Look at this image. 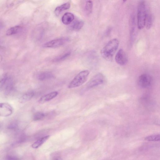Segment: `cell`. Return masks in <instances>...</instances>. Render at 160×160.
I'll use <instances>...</instances> for the list:
<instances>
[{"label":"cell","mask_w":160,"mask_h":160,"mask_svg":"<svg viewBox=\"0 0 160 160\" xmlns=\"http://www.w3.org/2000/svg\"><path fill=\"white\" fill-rule=\"evenodd\" d=\"M71 4L69 2L65 3L62 5L57 7L55 11V13L56 15L58 16L60 13L64 11L67 10L70 8Z\"/></svg>","instance_id":"cell-12"},{"label":"cell","mask_w":160,"mask_h":160,"mask_svg":"<svg viewBox=\"0 0 160 160\" xmlns=\"http://www.w3.org/2000/svg\"><path fill=\"white\" fill-rule=\"evenodd\" d=\"M58 94V92L56 91L51 92L49 94L42 97L39 100V102L41 104L45 103L46 102L50 101L55 98Z\"/></svg>","instance_id":"cell-10"},{"label":"cell","mask_w":160,"mask_h":160,"mask_svg":"<svg viewBox=\"0 0 160 160\" xmlns=\"http://www.w3.org/2000/svg\"><path fill=\"white\" fill-rule=\"evenodd\" d=\"M119 45V42L117 39H111L102 48L101 54L103 58L107 61L112 60Z\"/></svg>","instance_id":"cell-1"},{"label":"cell","mask_w":160,"mask_h":160,"mask_svg":"<svg viewBox=\"0 0 160 160\" xmlns=\"http://www.w3.org/2000/svg\"><path fill=\"white\" fill-rule=\"evenodd\" d=\"M89 74V71L86 70L79 72L69 84L68 88H73L81 86L86 81Z\"/></svg>","instance_id":"cell-3"},{"label":"cell","mask_w":160,"mask_h":160,"mask_svg":"<svg viewBox=\"0 0 160 160\" xmlns=\"http://www.w3.org/2000/svg\"><path fill=\"white\" fill-rule=\"evenodd\" d=\"M9 76V75L6 74L0 77V92L4 91Z\"/></svg>","instance_id":"cell-16"},{"label":"cell","mask_w":160,"mask_h":160,"mask_svg":"<svg viewBox=\"0 0 160 160\" xmlns=\"http://www.w3.org/2000/svg\"><path fill=\"white\" fill-rule=\"evenodd\" d=\"M69 41L68 38H61L52 40L44 44V46L46 48H56L64 45Z\"/></svg>","instance_id":"cell-5"},{"label":"cell","mask_w":160,"mask_h":160,"mask_svg":"<svg viewBox=\"0 0 160 160\" xmlns=\"http://www.w3.org/2000/svg\"><path fill=\"white\" fill-rule=\"evenodd\" d=\"M152 77L149 75L143 74L139 77L138 83L140 87L146 88L149 87L152 85Z\"/></svg>","instance_id":"cell-4"},{"label":"cell","mask_w":160,"mask_h":160,"mask_svg":"<svg viewBox=\"0 0 160 160\" xmlns=\"http://www.w3.org/2000/svg\"><path fill=\"white\" fill-rule=\"evenodd\" d=\"M38 79L41 81L52 79L54 77V75L49 72H44L40 74L38 76Z\"/></svg>","instance_id":"cell-17"},{"label":"cell","mask_w":160,"mask_h":160,"mask_svg":"<svg viewBox=\"0 0 160 160\" xmlns=\"http://www.w3.org/2000/svg\"><path fill=\"white\" fill-rule=\"evenodd\" d=\"M146 14V4L144 1H140L138 6L137 12V26L139 29H143L145 26Z\"/></svg>","instance_id":"cell-2"},{"label":"cell","mask_w":160,"mask_h":160,"mask_svg":"<svg viewBox=\"0 0 160 160\" xmlns=\"http://www.w3.org/2000/svg\"><path fill=\"white\" fill-rule=\"evenodd\" d=\"M13 112L11 105L7 103H0V116L8 117L10 116Z\"/></svg>","instance_id":"cell-8"},{"label":"cell","mask_w":160,"mask_h":160,"mask_svg":"<svg viewBox=\"0 0 160 160\" xmlns=\"http://www.w3.org/2000/svg\"><path fill=\"white\" fill-rule=\"evenodd\" d=\"M115 60L116 63L120 65H125L127 63L128 57L126 53L122 49H120L117 53Z\"/></svg>","instance_id":"cell-7"},{"label":"cell","mask_w":160,"mask_h":160,"mask_svg":"<svg viewBox=\"0 0 160 160\" xmlns=\"http://www.w3.org/2000/svg\"><path fill=\"white\" fill-rule=\"evenodd\" d=\"M54 160H59L58 159H54Z\"/></svg>","instance_id":"cell-28"},{"label":"cell","mask_w":160,"mask_h":160,"mask_svg":"<svg viewBox=\"0 0 160 160\" xmlns=\"http://www.w3.org/2000/svg\"><path fill=\"white\" fill-rule=\"evenodd\" d=\"M22 27L19 25L12 27L7 31L6 34L8 36L15 34L20 32Z\"/></svg>","instance_id":"cell-13"},{"label":"cell","mask_w":160,"mask_h":160,"mask_svg":"<svg viewBox=\"0 0 160 160\" xmlns=\"http://www.w3.org/2000/svg\"><path fill=\"white\" fill-rule=\"evenodd\" d=\"M153 16L150 8L146 5V14L145 20V26L147 29H149L153 25Z\"/></svg>","instance_id":"cell-9"},{"label":"cell","mask_w":160,"mask_h":160,"mask_svg":"<svg viewBox=\"0 0 160 160\" xmlns=\"http://www.w3.org/2000/svg\"><path fill=\"white\" fill-rule=\"evenodd\" d=\"M71 55V53L70 52H68L65 53L64 54L58 57H57L54 60V61L55 62H60L62 61H63Z\"/></svg>","instance_id":"cell-20"},{"label":"cell","mask_w":160,"mask_h":160,"mask_svg":"<svg viewBox=\"0 0 160 160\" xmlns=\"http://www.w3.org/2000/svg\"><path fill=\"white\" fill-rule=\"evenodd\" d=\"M4 27V25L2 22L0 20V30H1Z\"/></svg>","instance_id":"cell-26"},{"label":"cell","mask_w":160,"mask_h":160,"mask_svg":"<svg viewBox=\"0 0 160 160\" xmlns=\"http://www.w3.org/2000/svg\"><path fill=\"white\" fill-rule=\"evenodd\" d=\"M34 95V92L30 91L26 92L22 95L20 100L22 102L28 101L32 99Z\"/></svg>","instance_id":"cell-14"},{"label":"cell","mask_w":160,"mask_h":160,"mask_svg":"<svg viewBox=\"0 0 160 160\" xmlns=\"http://www.w3.org/2000/svg\"><path fill=\"white\" fill-rule=\"evenodd\" d=\"M159 135L149 136L145 138V140L149 141H160Z\"/></svg>","instance_id":"cell-22"},{"label":"cell","mask_w":160,"mask_h":160,"mask_svg":"<svg viewBox=\"0 0 160 160\" xmlns=\"http://www.w3.org/2000/svg\"><path fill=\"white\" fill-rule=\"evenodd\" d=\"M84 25V22L83 20H77L74 22L71 27L74 30H79L83 27Z\"/></svg>","instance_id":"cell-18"},{"label":"cell","mask_w":160,"mask_h":160,"mask_svg":"<svg viewBox=\"0 0 160 160\" xmlns=\"http://www.w3.org/2000/svg\"><path fill=\"white\" fill-rule=\"evenodd\" d=\"M112 28L110 27H109V28L107 29V30L106 31L105 34L106 36H108V35H109L111 32V31H112Z\"/></svg>","instance_id":"cell-25"},{"label":"cell","mask_w":160,"mask_h":160,"mask_svg":"<svg viewBox=\"0 0 160 160\" xmlns=\"http://www.w3.org/2000/svg\"><path fill=\"white\" fill-rule=\"evenodd\" d=\"M2 60V57L1 55H0V63L1 62Z\"/></svg>","instance_id":"cell-27"},{"label":"cell","mask_w":160,"mask_h":160,"mask_svg":"<svg viewBox=\"0 0 160 160\" xmlns=\"http://www.w3.org/2000/svg\"><path fill=\"white\" fill-rule=\"evenodd\" d=\"M74 16L72 13L67 12L64 15L62 18V21L64 24H70L74 20Z\"/></svg>","instance_id":"cell-11"},{"label":"cell","mask_w":160,"mask_h":160,"mask_svg":"<svg viewBox=\"0 0 160 160\" xmlns=\"http://www.w3.org/2000/svg\"><path fill=\"white\" fill-rule=\"evenodd\" d=\"M8 129L12 131H17L19 129L18 124L16 122H12L8 125Z\"/></svg>","instance_id":"cell-23"},{"label":"cell","mask_w":160,"mask_h":160,"mask_svg":"<svg viewBox=\"0 0 160 160\" xmlns=\"http://www.w3.org/2000/svg\"><path fill=\"white\" fill-rule=\"evenodd\" d=\"M1 123H0V128H1Z\"/></svg>","instance_id":"cell-29"},{"label":"cell","mask_w":160,"mask_h":160,"mask_svg":"<svg viewBox=\"0 0 160 160\" xmlns=\"http://www.w3.org/2000/svg\"><path fill=\"white\" fill-rule=\"evenodd\" d=\"M45 116V115L44 113L41 112H38L34 115L33 119L34 121H40L43 119Z\"/></svg>","instance_id":"cell-21"},{"label":"cell","mask_w":160,"mask_h":160,"mask_svg":"<svg viewBox=\"0 0 160 160\" xmlns=\"http://www.w3.org/2000/svg\"><path fill=\"white\" fill-rule=\"evenodd\" d=\"M4 160H20V159L14 155H8L5 157Z\"/></svg>","instance_id":"cell-24"},{"label":"cell","mask_w":160,"mask_h":160,"mask_svg":"<svg viewBox=\"0 0 160 160\" xmlns=\"http://www.w3.org/2000/svg\"><path fill=\"white\" fill-rule=\"evenodd\" d=\"M49 137V135H47L39 139L32 144V147L34 149L38 148L48 140Z\"/></svg>","instance_id":"cell-15"},{"label":"cell","mask_w":160,"mask_h":160,"mask_svg":"<svg viewBox=\"0 0 160 160\" xmlns=\"http://www.w3.org/2000/svg\"><path fill=\"white\" fill-rule=\"evenodd\" d=\"M93 2L91 1H87L85 7V10L87 14L90 15L92 12Z\"/></svg>","instance_id":"cell-19"},{"label":"cell","mask_w":160,"mask_h":160,"mask_svg":"<svg viewBox=\"0 0 160 160\" xmlns=\"http://www.w3.org/2000/svg\"><path fill=\"white\" fill-rule=\"evenodd\" d=\"M103 75L101 73L97 74L91 79L87 83V87L91 88L103 83L104 78Z\"/></svg>","instance_id":"cell-6"}]
</instances>
